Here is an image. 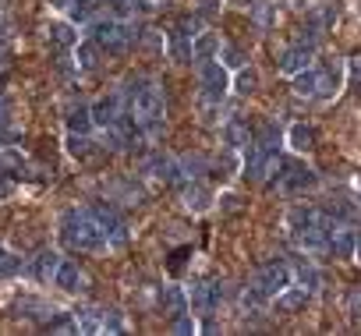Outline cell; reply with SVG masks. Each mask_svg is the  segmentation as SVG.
I'll use <instances>...</instances> for the list:
<instances>
[{"instance_id": "cell-13", "label": "cell", "mask_w": 361, "mask_h": 336, "mask_svg": "<svg viewBox=\"0 0 361 336\" xmlns=\"http://www.w3.org/2000/svg\"><path fill=\"white\" fill-rule=\"evenodd\" d=\"M82 269L75 266V262H67V258H61V266H57V273H54V287H61V291H67V294H75L78 287H82Z\"/></svg>"}, {"instance_id": "cell-25", "label": "cell", "mask_w": 361, "mask_h": 336, "mask_svg": "<svg viewBox=\"0 0 361 336\" xmlns=\"http://www.w3.org/2000/svg\"><path fill=\"white\" fill-rule=\"evenodd\" d=\"M177 166H181V174H184V181H191V177H199V174H206V166H209V159H206V156H199V153H184V156L177 159Z\"/></svg>"}, {"instance_id": "cell-16", "label": "cell", "mask_w": 361, "mask_h": 336, "mask_svg": "<svg viewBox=\"0 0 361 336\" xmlns=\"http://www.w3.org/2000/svg\"><path fill=\"white\" fill-rule=\"evenodd\" d=\"M46 36H50V43L57 46V50H71V46H78V32H75L71 21H50Z\"/></svg>"}, {"instance_id": "cell-12", "label": "cell", "mask_w": 361, "mask_h": 336, "mask_svg": "<svg viewBox=\"0 0 361 336\" xmlns=\"http://www.w3.org/2000/svg\"><path fill=\"white\" fill-rule=\"evenodd\" d=\"M344 85V64L340 60H333L326 71H319V78H316V96H322V100H329V96H336Z\"/></svg>"}, {"instance_id": "cell-20", "label": "cell", "mask_w": 361, "mask_h": 336, "mask_svg": "<svg viewBox=\"0 0 361 336\" xmlns=\"http://www.w3.org/2000/svg\"><path fill=\"white\" fill-rule=\"evenodd\" d=\"M216 54H220V39H216L212 32H199L195 43H191V57L195 60H212Z\"/></svg>"}, {"instance_id": "cell-30", "label": "cell", "mask_w": 361, "mask_h": 336, "mask_svg": "<svg viewBox=\"0 0 361 336\" xmlns=\"http://www.w3.org/2000/svg\"><path fill=\"white\" fill-rule=\"evenodd\" d=\"M67 11H71V25H89L96 18V0H75Z\"/></svg>"}, {"instance_id": "cell-27", "label": "cell", "mask_w": 361, "mask_h": 336, "mask_svg": "<svg viewBox=\"0 0 361 336\" xmlns=\"http://www.w3.org/2000/svg\"><path fill=\"white\" fill-rule=\"evenodd\" d=\"M255 146H262V149H276V146H280V124H276V121L259 124V131H255Z\"/></svg>"}, {"instance_id": "cell-15", "label": "cell", "mask_w": 361, "mask_h": 336, "mask_svg": "<svg viewBox=\"0 0 361 336\" xmlns=\"http://www.w3.org/2000/svg\"><path fill=\"white\" fill-rule=\"evenodd\" d=\"M354 230L351 227H333L329 230V251L336 255V258H351L354 255Z\"/></svg>"}, {"instance_id": "cell-24", "label": "cell", "mask_w": 361, "mask_h": 336, "mask_svg": "<svg viewBox=\"0 0 361 336\" xmlns=\"http://www.w3.org/2000/svg\"><path fill=\"white\" fill-rule=\"evenodd\" d=\"M96 64H100V46H96L92 39H89V43H78L75 67H78V71H96Z\"/></svg>"}, {"instance_id": "cell-47", "label": "cell", "mask_w": 361, "mask_h": 336, "mask_svg": "<svg viewBox=\"0 0 361 336\" xmlns=\"http://www.w3.org/2000/svg\"><path fill=\"white\" fill-rule=\"evenodd\" d=\"M354 255H358V262H361V237H358V241H354Z\"/></svg>"}, {"instance_id": "cell-37", "label": "cell", "mask_w": 361, "mask_h": 336, "mask_svg": "<svg viewBox=\"0 0 361 336\" xmlns=\"http://www.w3.org/2000/svg\"><path fill=\"white\" fill-rule=\"evenodd\" d=\"M21 269H25V266H21V258L4 248V255H0V276H18Z\"/></svg>"}, {"instance_id": "cell-43", "label": "cell", "mask_w": 361, "mask_h": 336, "mask_svg": "<svg viewBox=\"0 0 361 336\" xmlns=\"http://www.w3.org/2000/svg\"><path fill=\"white\" fill-rule=\"evenodd\" d=\"M14 195V181L11 177H0V202H8Z\"/></svg>"}, {"instance_id": "cell-44", "label": "cell", "mask_w": 361, "mask_h": 336, "mask_svg": "<svg viewBox=\"0 0 361 336\" xmlns=\"http://www.w3.org/2000/svg\"><path fill=\"white\" fill-rule=\"evenodd\" d=\"M110 8L117 14H131V0H110Z\"/></svg>"}, {"instance_id": "cell-28", "label": "cell", "mask_w": 361, "mask_h": 336, "mask_svg": "<svg viewBox=\"0 0 361 336\" xmlns=\"http://www.w3.org/2000/svg\"><path fill=\"white\" fill-rule=\"evenodd\" d=\"M67 153L75 159H89L92 156V138L89 135H78V131H67Z\"/></svg>"}, {"instance_id": "cell-17", "label": "cell", "mask_w": 361, "mask_h": 336, "mask_svg": "<svg viewBox=\"0 0 361 336\" xmlns=\"http://www.w3.org/2000/svg\"><path fill=\"white\" fill-rule=\"evenodd\" d=\"M57 266H61V255H57V251H39V255L32 258V276H36L39 283H54Z\"/></svg>"}, {"instance_id": "cell-10", "label": "cell", "mask_w": 361, "mask_h": 336, "mask_svg": "<svg viewBox=\"0 0 361 336\" xmlns=\"http://www.w3.org/2000/svg\"><path fill=\"white\" fill-rule=\"evenodd\" d=\"M311 57H316V46L301 39V43L287 46V50L280 54V71H283V75H298V71H305L311 64Z\"/></svg>"}, {"instance_id": "cell-48", "label": "cell", "mask_w": 361, "mask_h": 336, "mask_svg": "<svg viewBox=\"0 0 361 336\" xmlns=\"http://www.w3.org/2000/svg\"><path fill=\"white\" fill-rule=\"evenodd\" d=\"M0 149H4V131H0Z\"/></svg>"}, {"instance_id": "cell-6", "label": "cell", "mask_w": 361, "mask_h": 336, "mask_svg": "<svg viewBox=\"0 0 361 336\" xmlns=\"http://www.w3.org/2000/svg\"><path fill=\"white\" fill-rule=\"evenodd\" d=\"M252 287L262 294V298H276L283 287H291V269L283 266V262H270V266H262L252 280Z\"/></svg>"}, {"instance_id": "cell-18", "label": "cell", "mask_w": 361, "mask_h": 336, "mask_svg": "<svg viewBox=\"0 0 361 336\" xmlns=\"http://www.w3.org/2000/svg\"><path fill=\"white\" fill-rule=\"evenodd\" d=\"M223 142H227L230 149H245L248 142H252V128H248V121H241V117L227 121V124H223Z\"/></svg>"}, {"instance_id": "cell-2", "label": "cell", "mask_w": 361, "mask_h": 336, "mask_svg": "<svg viewBox=\"0 0 361 336\" xmlns=\"http://www.w3.org/2000/svg\"><path fill=\"white\" fill-rule=\"evenodd\" d=\"M138 21H113V18H92L89 21V36L92 43L107 54H124L131 43H138Z\"/></svg>"}, {"instance_id": "cell-40", "label": "cell", "mask_w": 361, "mask_h": 336, "mask_svg": "<svg viewBox=\"0 0 361 336\" xmlns=\"http://www.w3.org/2000/svg\"><path fill=\"white\" fill-rule=\"evenodd\" d=\"M8 124H11V100L0 96V131H8Z\"/></svg>"}, {"instance_id": "cell-46", "label": "cell", "mask_w": 361, "mask_h": 336, "mask_svg": "<svg viewBox=\"0 0 361 336\" xmlns=\"http://www.w3.org/2000/svg\"><path fill=\"white\" fill-rule=\"evenodd\" d=\"M50 4H54V8H61V11H67L71 4H75V0H50Z\"/></svg>"}, {"instance_id": "cell-22", "label": "cell", "mask_w": 361, "mask_h": 336, "mask_svg": "<svg viewBox=\"0 0 361 336\" xmlns=\"http://www.w3.org/2000/svg\"><path fill=\"white\" fill-rule=\"evenodd\" d=\"M78 333H103V308H82L75 311Z\"/></svg>"}, {"instance_id": "cell-9", "label": "cell", "mask_w": 361, "mask_h": 336, "mask_svg": "<svg viewBox=\"0 0 361 336\" xmlns=\"http://www.w3.org/2000/svg\"><path fill=\"white\" fill-rule=\"evenodd\" d=\"M92 124H100V128H110L120 113H124V100H120V92H107V96H100L92 107Z\"/></svg>"}, {"instance_id": "cell-5", "label": "cell", "mask_w": 361, "mask_h": 336, "mask_svg": "<svg viewBox=\"0 0 361 336\" xmlns=\"http://www.w3.org/2000/svg\"><path fill=\"white\" fill-rule=\"evenodd\" d=\"M89 216L96 220V227H100V234L107 237V245H113V248H120L128 241V227H124V220H120V212L113 209V205H89Z\"/></svg>"}, {"instance_id": "cell-11", "label": "cell", "mask_w": 361, "mask_h": 336, "mask_svg": "<svg viewBox=\"0 0 361 336\" xmlns=\"http://www.w3.org/2000/svg\"><path fill=\"white\" fill-rule=\"evenodd\" d=\"M181 202H184V209H191V212H206V209L212 205V191L191 177V181L181 184Z\"/></svg>"}, {"instance_id": "cell-23", "label": "cell", "mask_w": 361, "mask_h": 336, "mask_svg": "<svg viewBox=\"0 0 361 336\" xmlns=\"http://www.w3.org/2000/svg\"><path fill=\"white\" fill-rule=\"evenodd\" d=\"M287 138H291V146L298 153H308L311 146H316V128H311V124H294L291 131H287Z\"/></svg>"}, {"instance_id": "cell-7", "label": "cell", "mask_w": 361, "mask_h": 336, "mask_svg": "<svg viewBox=\"0 0 361 336\" xmlns=\"http://www.w3.org/2000/svg\"><path fill=\"white\" fill-rule=\"evenodd\" d=\"M199 78H202L206 100H223V92L230 89V82H227V67H223V64H216V60H202Z\"/></svg>"}, {"instance_id": "cell-21", "label": "cell", "mask_w": 361, "mask_h": 336, "mask_svg": "<svg viewBox=\"0 0 361 336\" xmlns=\"http://www.w3.org/2000/svg\"><path fill=\"white\" fill-rule=\"evenodd\" d=\"M67 131H78V135H89L92 131V110L85 103L67 107Z\"/></svg>"}, {"instance_id": "cell-14", "label": "cell", "mask_w": 361, "mask_h": 336, "mask_svg": "<svg viewBox=\"0 0 361 336\" xmlns=\"http://www.w3.org/2000/svg\"><path fill=\"white\" fill-rule=\"evenodd\" d=\"M160 311H163V315H184V311H188V298H184V291H181V287H163V291H160Z\"/></svg>"}, {"instance_id": "cell-45", "label": "cell", "mask_w": 361, "mask_h": 336, "mask_svg": "<svg viewBox=\"0 0 361 336\" xmlns=\"http://www.w3.org/2000/svg\"><path fill=\"white\" fill-rule=\"evenodd\" d=\"M358 311H361V294L354 291V294H351V315H358Z\"/></svg>"}, {"instance_id": "cell-26", "label": "cell", "mask_w": 361, "mask_h": 336, "mask_svg": "<svg viewBox=\"0 0 361 336\" xmlns=\"http://www.w3.org/2000/svg\"><path fill=\"white\" fill-rule=\"evenodd\" d=\"M294 276H298V283L305 287L308 294H316V291H319V269L311 266V262H305V258H301L298 266H294Z\"/></svg>"}, {"instance_id": "cell-39", "label": "cell", "mask_w": 361, "mask_h": 336, "mask_svg": "<svg viewBox=\"0 0 361 336\" xmlns=\"http://www.w3.org/2000/svg\"><path fill=\"white\" fill-rule=\"evenodd\" d=\"M174 333H181V336H188V333H195V319H184V315H174V326H171Z\"/></svg>"}, {"instance_id": "cell-42", "label": "cell", "mask_w": 361, "mask_h": 336, "mask_svg": "<svg viewBox=\"0 0 361 336\" xmlns=\"http://www.w3.org/2000/svg\"><path fill=\"white\" fill-rule=\"evenodd\" d=\"M220 209H223V212H237V209H241V199L234 195V191H227V195L220 199Z\"/></svg>"}, {"instance_id": "cell-1", "label": "cell", "mask_w": 361, "mask_h": 336, "mask_svg": "<svg viewBox=\"0 0 361 336\" xmlns=\"http://www.w3.org/2000/svg\"><path fill=\"white\" fill-rule=\"evenodd\" d=\"M61 237H64L67 248H78V251H100V248H107V237L100 234V227H96V220L89 216V209L64 212Z\"/></svg>"}, {"instance_id": "cell-38", "label": "cell", "mask_w": 361, "mask_h": 336, "mask_svg": "<svg viewBox=\"0 0 361 336\" xmlns=\"http://www.w3.org/2000/svg\"><path fill=\"white\" fill-rule=\"evenodd\" d=\"M329 212H336V216H340V220H347V223H354L358 216H361V212H358V205H351V202H344V199H340V202H333V205H329Z\"/></svg>"}, {"instance_id": "cell-31", "label": "cell", "mask_w": 361, "mask_h": 336, "mask_svg": "<svg viewBox=\"0 0 361 336\" xmlns=\"http://www.w3.org/2000/svg\"><path fill=\"white\" fill-rule=\"evenodd\" d=\"M234 89H237L241 96H252V92L259 89V71H255V67H237V82H234Z\"/></svg>"}, {"instance_id": "cell-36", "label": "cell", "mask_w": 361, "mask_h": 336, "mask_svg": "<svg viewBox=\"0 0 361 336\" xmlns=\"http://www.w3.org/2000/svg\"><path fill=\"white\" fill-rule=\"evenodd\" d=\"M220 57H223V67H245V60H248V54L241 46H223Z\"/></svg>"}, {"instance_id": "cell-35", "label": "cell", "mask_w": 361, "mask_h": 336, "mask_svg": "<svg viewBox=\"0 0 361 336\" xmlns=\"http://www.w3.org/2000/svg\"><path fill=\"white\" fill-rule=\"evenodd\" d=\"M124 315L117 308H103V333H124Z\"/></svg>"}, {"instance_id": "cell-49", "label": "cell", "mask_w": 361, "mask_h": 336, "mask_svg": "<svg viewBox=\"0 0 361 336\" xmlns=\"http://www.w3.org/2000/svg\"><path fill=\"white\" fill-rule=\"evenodd\" d=\"M0 255H4V248H0Z\"/></svg>"}, {"instance_id": "cell-33", "label": "cell", "mask_w": 361, "mask_h": 336, "mask_svg": "<svg viewBox=\"0 0 361 336\" xmlns=\"http://www.w3.org/2000/svg\"><path fill=\"white\" fill-rule=\"evenodd\" d=\"M252 18H255L259 29H273L276 25V4H266V0H262V4L252 8Z\"/></svg>"}, {"instance_id": "cell-8", "label": "cell", "mask_w": 361, "mask_h": 336, "mask_svg": "<svg viewBox=\"0 0 361 336\" xmlns=\"http://www.w3.org/2000/svg\"><path fill=\"white\" fill-rule=\"evenodd\" d=\"M283 177H280V188L287 191V195H301V191H311L319 184V177H316V170H308V166H301V163H291V166H283Z\"/></svg>"}, {"instance_id": "cell-41", "label": "cell", "mask_w": 361, "mask_h": 336, "mask_svg": "<svg viewBox=\"0 0 361 336\" xmlns=\"http://www.w3.org/2000/svg\"><path fill=\"white\" fill-rule=\"evenodd\" d=\"M138 39H142V46H149V50H163L160 32H138Z\"/></svg>"}, {"instance_id": "cell-19", "label": "cell", "mask_w": 361, "mask_h": 336, "mask_svg": "<svg viewBox=\"0 0 361 336\" xmlns=\"http://www.w3.org/2000/svg\"><path fill=\"white\" fill-rule=\"evenodd\" d=\"M305 301H308V291H305V287H283V291L276 294V311L291 315V311L305 308Z\"/></svg>"}, {"instance_id": "cell-34", "label": "cell", "mask_w": 361, "mask_h": 336, "mask_svg": "<svg viewBox=\"0 0 361 336\" xmlns=\"http://www.w3.org/2000/svg\"><path fill=\"white\" fill-rule=\"evenodd\" d=\"M171 54H174V60H181V64L191 60V43H188V36H181L177 29L171 32Z\"/></svg>"}, {"instance_id": "cell-3", "label": "cell", "mask_w": 361, "mask_h": 336, "mask_svg": "<svg viewBox=\"0 0 361 336\" xmlns=\"http://www.w3.org/2000/svg\"><path fill=\"white\" fill-rule=\"evenodd\" d=\"M131 113H135L138 128L146 131V135H160V131H163V113H166V103H163V89H160L153 78H149L146 85H142V92L135 96Z\"/></svg>"}, {"instance_id": "cell-4", "label": "cell", "mask_w": 361, "mask_h": 336, "mask_svg": "<svg viewBox=\"0 0 361 336\" xmlns=\"http://www.w3.org/2000/svg\"><path fill=\"white\" fill-rule=\"evenodd\" d=\"M280 156H276V149H262V146H252L248 153H245V163H241V170H245V181H252V184H266L276 170H280Z\"/></svg>"}, {"instance_id": "cell-29", "label": "cell", "mask_w": 361, "mask_h": 336, "mask_svg": "<svg viewBox=\"0 0 361 336\" xmlns=\"http://www.w3.org/2000/svg\"><path fill=\"white\" fill-rule=\"evenodd\" d=\"M43 329H46V333H78L75 315H67V311H50V319H46Z\"/></svg>"}, {"instance_id": "cell-32", "label": "cell", "mask_w": 361, "mask_h": 336, "mask_svg": "<svg viewBox=\"0 0 361 336\" xmlns=\"http://www.w3.org/2000/svg\"><path fill=\"white\" fill-rule=\"evenodd\" d=\"M291 78H294V92H298V96H316V78H319V71L305 67V71H298V75H291Z\"/></svg>"}]
</instances>
